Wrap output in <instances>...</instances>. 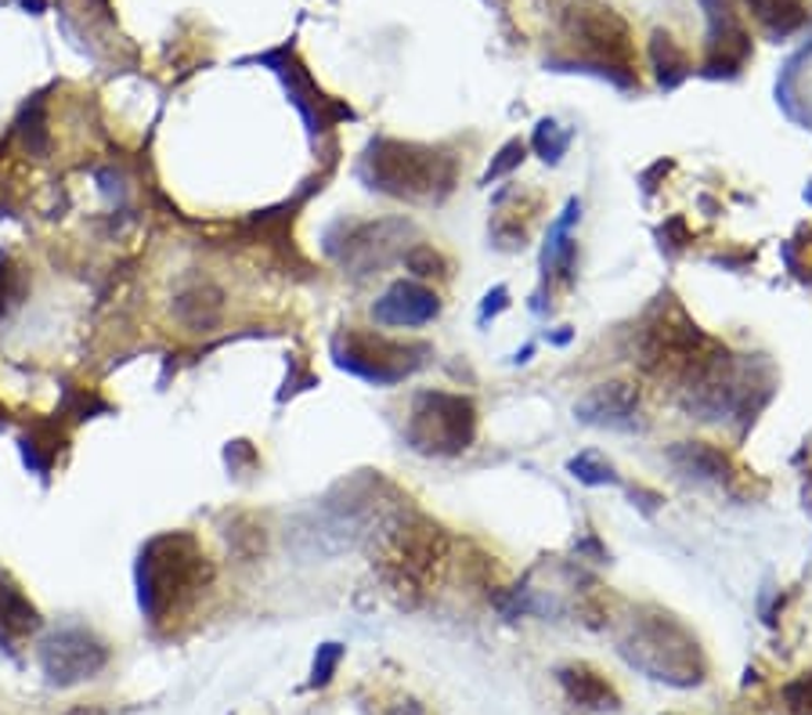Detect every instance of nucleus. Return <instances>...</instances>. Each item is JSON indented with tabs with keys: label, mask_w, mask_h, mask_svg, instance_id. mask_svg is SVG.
<instances>
[{
	"label": "nucleus",
	"mask_w": 812,
	"mask_h": 715,
	"mask_svg": "<svg viewBox=\"0 0 812 715\" xmlns=\"http://www.w3.org/2000/svg\"><path fill=\"white\" fill-rule=\"evenodd\" d=\"M362 174L368 189L387 192L394 199H408V203H430L441 199L456 184V163L451 156L426 149V145L412 141H376L365 156Z\"/></svg>",
	"instance_id": "obj_1"
},
{
	"label": "nucleus",
	"mask_w": 812,
	"mask_h": 715,
	"mask_svg": "<svg viewBox=\"0 0 812 715\" xmlns=\"http://www.w3.org/2000/svg\"><path fill=\"white\" fill-rule=\"evenodd\" d=\"M621 654L629 658V665L647 672L650 680L672 686H690L704 680L701 647L672 615L658 611L650 618H635L632 629L621 636Z\"/></svg>",
	"instance_id": "obj_2"
},
{
	"label": "nucleus",
	"mask_w": 812,
	"mask_h": 715,
	"mask_svg": "<svg viewBox=\"0 0 812 715\" xmlns=\"http://www.w3.org/2000/svg\"><path fill=\"white\" fill-rule=\"evenodd\" d=\"M473 397L451 391H423L412 402L405 437L423 456H459L477 441Z\"/></svg>",
	"instance_id": "obj_3"
},
{
	"label": "nucleus",
	"mask_w": 812,
	"mask_h": 715,
	"mask_svg": "<svg viewBox=\"0 0 812 715\" xmlns=\"http://www.w3.org/2000/svg\"><path fill=\"white\" fill-rule=\"evenodd\" d=\"M564 30L585 58L603 65V73H618V84H635V47L621 15L600 0H575L564 11Z\"/></svg>",
	"instance_id": "obj_4"
},
{
	"label": "nucleus",
	"mask_w": 812,
	"mask_h": 715,
	"mask_svg": "<svg viewBox=\"0 0 812 715\" xmlns=\"http://www.w3.org/2000/svg\"><path fill=\"white\" fill-rule=\"evenodd\" d=\"M426 354V348H405L387 337H368V333H348L336 340V362L351 369L354 376L372 380V383H397L416 369Z\"/></svg>",
	"instance_id": "obj_5"
},
{
	"label": "nucleus",
	"mask_w": 812,
	"mask_h": 715,
	"mask_svg": "<svg viewBox=\"0 0 812 715\" xmlns=\"http://www.w3.org/2000/svg\"><path fill=\"white\" fill-rule=\"evenodd\" d=\"M383 561H387V575L397 589L430 586V578L437 575V567H441V561H445L441 527H430V524L402 527V532L391 538Z\"/></svg>",
	"instance_id": "obj_6"
},
{
	"label": "nucleus",
	"mask_w": 812,
	"mask_h": 715,
	"mask_svg": "<svg viewBox=\"0 0 812 715\" xmlns=\"http://www.w3.org/2000/svg\"><path fill=\"white\" fill-rule=\"evenodd\" d=\"M704 8H708V62L704 65L712 76H737L751 58V36L729 0H704Z\"/></svg>",
	"instance_id": "obj_7"
},
{
	"label": "nucleus",
	"mask_w": 812,
	"mask_h": 715,
	"mask_svg": "<svg viewBox=\"0 0 812 715\" xmlns=\"http://www.w3.org/2000/svg\"><path fill=\"white\" fill-rule=\"evenodd\" d=\"M575 416L589 427L639 430V387L635 383H600L575 405Z\"/></svg>",
	"instance_id": "obj_8"
},
{
	"label": "nucleus",
	"mask_w": 812,
	"mask_h": 715,
	"mask_svg": "<svg viewBox=\"0 0 812 715\" xmlns=\"http://www.w3.org/2000/svg\"><path fill=\"white\" fill-rule=\"evenodd\" d=\"M437 314H441V300L423 282H394L372 308V318L387 329H419L430 326Z\"/></svg>",
	"instance_id": "obj_9"
},
{
	"label": "nucleus",
	"mask_w": 812,
	"mask_h": 715,
	"mask_svg": "<svg viewBox=\"0 0 812 715\" xmlns=\"http://www.w3.org/2000/svg\"><path fill=\"white\" fill-rule=\"evenodd\" d=\"M105 665V651L87 636H55L44 651V669L55 683H76Z\"/></svg>",
	"instance_id": "obj_10"
},
{
	"label": "nucleus",
	"mask_w": 812,
	"mask_h": 715,
	"mask_svg": "<svg viewBox=\"0 0 812 715\" xmlns=\"http://www.w3.org/2000/svg\"><path fill=\"white\" fill-rule=\"evenodd\" d=\"M669 462L683 477H694V481H708V484L729 481V470H734L723 448H715L708 441H679L675 448H669Z\"/></svg>",
	"instance_id": "obj_11"
},
{
	"label": "nucleus",
	"mask_w": 812,
	"mask_h": 715,
	"mask_svg": "<svg viewBox=\"0 0 812 715\" xmlns=\"http://www.w3.org/2000/svg\"><path fill=\"white\" fill-rule=\"evenodd\" d=\"M581 214L578 199H570L564 217L553 221L549 228V238H545V254H542V268L545 275H560L564 282H570V271H575V254H578V243L570 238V228H575V221Z\"/></svg>",
	"instance_id": "obj_12"
},
{
	"label": "nucleus",
	"mask_w": 812,
	"mask_h": 715,
	"mask_svg": "<svg viewBox=\"0 0 812 715\" xmlns=\"http://www.w3.org/2000/svg\"><path fill=\"white\" fill-rule=\"evenodd\" d=\"M560 683L567 697L575 701L581 708H618V694L610 691V683L603 680L600 672H592L589 665H570V669H560Z\"/></svg>",
	"instance_id": "obj_13"
},
{
	"label": "nucleus",
	"mask_w": 812,
	"mask_h": 715,
	"mask_svg": "<svg viewBox=\"0 0 812 715\" xmlns=\"http://www.w3.org/2000/svg\"><path fill=\"white\" fill-rule=\"evenodd\" d=\"M744 4H748V15L777 40L802 30L809 19L805 0H744Z\"/></svg>",
	"instance_id": "obj_14"
},
{
	"label": "nucleus",
	"mask_w": 812,
	"mask_h": 715,
	"mask_svg": "<svg viewBox=\"0 0 812 715\" xmlns=\"http://www.w3.org/2000/svg\"><path fill=\"white\" fill-rule=\"evenodd\" d=\"M650 58H654V70H658V79L661 87H675L683 84L686 73H690V58L686 51L675 44L669 33H654V44H650Z\"/></svg>",
	"instance_id": "obj_15"
},
{
	"label": "nucleus",
	"mask_w": 812,
	"mask_h": 715,
	"mask_svg": "<svg viewBox=\"0 0 812 715\" xmlns=\"http://www.w3.org/2000/svg\"><path fill=\"white\" fill-rule=\"evenodd\" d=\"M567 470H570V477H575V481L589 484V488L618 484V473H615V467H610V462H607V459H600L596 452H581V456H575V459L567 462Z\"/></svg>",
	"instance_id": "obj_16"
},
{
	"label": "nucleus",
	"mask_w": 812,
	"mask_h": 715,
	"mask_svg": "<svg viewBox=\"0 0 812 715\" xmlns=\"http://www.w3.org/2000/svg\"><path fill=\"white\" fill-rule=\"evenodd\" d=\"M567 145H570V130H560L556 119H542V124L535 127V149L545 163H560Z\"/></svg>",
	"instance_id": "obj_17"
},
{
	"label": "nucleus",
	"mask_w": 812,
	"mask_h": 715,
	"mask_svg": "<svg viewBox=\"0 0 812 715\" xmlns=\"http://www.w3.org/2000/svg\"><path fill=\"white\" fill-rule=\"evenodd\" d=\"M405 264L416 275H448V260L437 254L434 246H416V249H408L405 254Z\"/></svg>",
	"instance_id": "obj_18"
},
{
	"label": "nucleus",
	"mask_w": 812,
	"mask_h": 715,
	"mask_svg": "<svg viewBox=\"0 0 812 715\" xmlns=\"http://www.w3.org/2000/svg\"><path fill=\"white\" fill-rule=\"evenodd\" d=\"M524 156H527V145H524V141H510V145H502L499 159H495V163L488 167V174H484V184L499 181L502 174H510L513 167H521V163H524Z\"/></svg>",
	"instance_id": "obj_19"
},
{
	"label": "nucleus",
	"mask_w": 812,
	"mask_h": 715,
	"mask_svg": "<svg viewBox=\"0 0 812 715\" xmlns=\"http://www.w3.org/2000/svg\"><path fill=\"white\" fill-rule=\"evenodd\" d=\"M336 661H340V647H336V643H325L322 651H318V658H314V675H311V683H314V686H325V683L332 680V669H336Z\"/></svg>",
	"instance_id": "obj_20"
},
{
	"label": "nucleus",
	"mask_w": 812,
	"mask_h": 715,
	"mask_svg": "<svg viewBox=\"0 0 812 715\" xmlns=\"http://www.w3.org/2000/svg\"><path fill=\"white\" fill-rule=\"evenodd\" d=\"M505 303H510V289H505V286H495V289H491V294L484 297V311H481V322H488L491 314H499V311L505 308Z\"/></svg>",
	"instance_id": "obj_21"
},
{
	"label": "nucleus",
	"mask_w": 812,
	"mask_h": 715,
	"mask_svg": "<svg viewBox=\"0 0 812 715\" xmlns=\"http://www.w3.org/2000/svg\"><path fill=\"white\" fill-rule=\"evenodd\" d=\"M405 715H416V712H412V708H405Z\"/></svg>",
	"instance_id": "obj_22"
}]
</instances>
